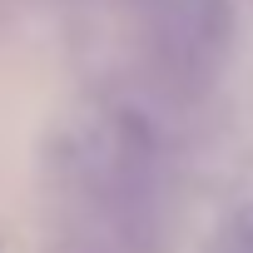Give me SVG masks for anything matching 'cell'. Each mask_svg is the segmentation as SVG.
Instances as JSON below:
<instances>
[{"label":"cell","instance_id":"6da1fadb","mask_svg":"<svg viewBox=\"0 0 253 253\" xmlns=\"http://www.w3.org/2000/svg\"><path fill=\"white\" fill-rule=\"evenodd\" d=\"M154 35H159V65L179 89H204L223 70L228 55V5L223 0H154Z\"/></svg>","mask_w":253,"mask_h":253},{"label":"cell","instance_id":"7a4b0ae2","mask_svg":"<svg viewBox=\"0 0 253 253\" xmlns=\"http://www.w3.org/2000/svg\"><path fill=\"white\" fill-rule=\"evenodd\" d=\"M213 253H253V209H238L223 218L218 238H213Z\"/></svg>","mask_w":253,"mask_h":253}]
</instances>
